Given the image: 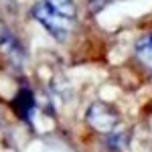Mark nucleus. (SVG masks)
<instances>
[{
    "label": "nucleus",
    "mask_w": 152,
    "mask_h": 152,
    "mask_svg": "<svg viewBox=\"0 0 152 152\" xmlns=\"http://www.w3.org/2000/svg\"><path fill=\"white\" fill-rule=\"evenodd\" d=\"M45 2L49 4V8L55 10L57 14L69 18V20H75V16H77V6H75L73 0H45Z\"/></svg>",
    "instance_id": "39448f33"
},
{
    "label": "nucleus",
    "mask_w": 152,
    "mask_h": 152,
    "mask_svg": "<svg viewBox=\"0 0 152 152\" xmlns=\"http://www.w3.org/2000/svg\"><path fill=\"white\" fill-rule=\"evenodd\" d=\"M14 110L16 114L23 118V120H28L31 118V112H35V97H33V91L23 87L16 97H14Z\"/></svg>",
    "instance_id": "20e7f679"
},
{
    "label": "nucleus",
    "mask_w": 152,
    "mask_h": 152,
    "mask_svg": "<svg viewBox=\"0 0 152 152\" xmlns=\"http://www.w3.org/2000/svg\"><path fill=\"white\" fill-rule=\"evenodd\" d=\"M110 2H112V0H89V8H91V12H99L102 8H105Z\"/></svg>",
    "instance_id": "6e6552de"
},
{
    "label": "nucleus",
    "mask_w": 152,
    "mask_h": 152,
    "mask_svg": "<svg viewBox=\"0 0 152 152\" xmlns=\"http://www.w3.org/2000/svg\"><path fill=\"white\" fill-rule=\"evenodd\" d=\"M87 122L94 126L95 130H99V132H112V130L118 126V112L112 107V105L104 104V102H95V104L89 105V110H87Z\"/></svg>",
    "instance_id": "f03ea898"
},
{
    "label": "nucleus",
    "mask_w": 152,
    "mask_h": 152,
    "mask_svg": "<svg viewBox=\"0 0 152 152\" xmlns=\"http://www.w3.org/2000/svg\"><path fill=\"white\" fill-rule=\"evenodd\" d=\"M31 14H33V16H35L37 20L43 24L49 33L57 39V41H65V39H67V35H69V31H71V23H73V20L65 18V16H61V14H57L55 10H51L45 0L37 2L35 6L31 8Z\"/></svg>",
    "instance_id": "f257e3e1"
},
{
    "label": "nucleus",
    "mask_w": 152,
    "mask_h": 152,
    "mask_svg": "<svg viewBox=\"0 0 152 152\" xmlns=\"http://www.w3.org/2000/svg\"><path fill=\"white\" fill-rule=\"evenodd\" d=\"M107 144H110L112 150H122V148L128 144L126 134H112V132H110V136H107Z\"/></svg>",
    "instance_id": "0eeeda50"
},
{
    "label": "nucleus",
    "mask_w": 152,
    "mask_h": 152,
    "mask_svg": "<svg viewBox=\"0 0 152 152\" xmlns=\"http://www.w3.org/2000/svg\"><path fill=\"white\" fill-rule=\"evenodd\" d=\"M136 53H138V57L142 59V63L148 65L152 69V33H148V35H144V37L138 39V43H136Z\"/></svg>",
    "instance_id": "423d86ee"
},
{
    "label": "nucleus",
    "mask_w": 152,
    "mask_h": 152,
    "mask_svg": "<svg viewBox=\"0 0 152 152\" xmlns=\"http://www.w3.org/2000/svg\"><path fill=\"white\" fill-rule=\"evenodd\" d=\"M0 51L6 55V57L14 61V63H23L24 53H23V45L16 37L10 33V28L0 20Z\"/></svg>",
    "instance_id": "7ed1b4c3"
}]
</instances>
